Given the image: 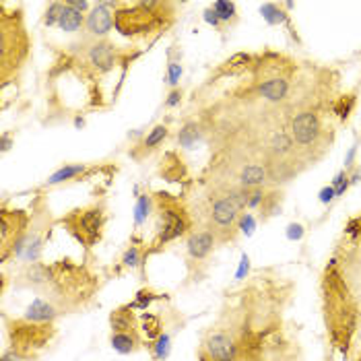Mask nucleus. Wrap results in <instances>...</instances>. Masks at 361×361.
Segmentation results:
<instances>
[{"label":"nucleus","mask_w":361,"mask_h":361,"mask_svg":"<svg viewBox=\"0 0 361 361\" xmlns=\"http://www.w3.org/2000/svg\"><path fill=\"white\" fill-rule=\"evenodd\" d=\"M56 310L52 304L44 302V299H36L29 308H27V314H25V320L27 322H36V324H48L56 318Z\"/></svg>","instance_id":"nucleus-16"},{"label":"nucleus","mask_w":361,"mask_h":361,"mask_svg":"<svg viewBox=\"0 0 361 361\" xmlns=\"http://www.w3.org/2000/svg\"><path fill=\"white\" fill-rule=\"evenodd\" d=\"M109 324H111V330H113V332H129V334H137L135 316H133L131 306L113 310L111 316H109Z\"/></svg>","instance_id":"nucleus-15"},{"label":"nucleus","mask_w":361,"mask_h":361,"mask_svg":"<svg viewBox=\"0 0 361 361\" xmlns=\"http://www.w3.org/2000/svg\"><path fill=\"white\" fill-rule=\"evenodd\" d=\"M349 174V184H357L359 180H361V168H353L351 172H347Z\"/></svg>","instance_id":"nucleus-46"},{"label":"nucleus","mask_w":361,"mask_h":361,"mask_svg":"<svg viewBox=\"0 0 361 361\" xmlns=\"http://www.w3.org/2000/svg\"><path fill=\"white\" fill-rule=\"evenodd\" d=\"M19 359H21V355L17 351H13V349L3 355V361H19Z\"/></svg>","instance_id":"nucleus-47"},{"label":"nucleus","mask_w":361,"mask_h":361,"mask_svg":"<svg viewBox=\"0 0 361 361\" xmlns=\"http://www.w3.org/2000/svg\"><path fill=\"white\" fill-rule=\"evenodd\" d=\"M168 135H170V133H168V126L157 124V126H155V129H153L147 137H145V141H143V145H141V147H143L147 153H151L157 145H161V143H163V139H168Z\"/></svg>","instance_id":"nucleus-26"},{"label":"nucleus","mask_w":361,"mask_h":361,"mask_svg":"<svg viewBox=\"0 0 361 361\" xmlns=\"http://www.w3.org/2000/svg\"><path fill=\"white\" fill-rule=\"evenodd\" d=\"M334 196H336V194H334V188H332V186H324V188L318 192V198H320V202H324V204H328Z\"/></svg>","instance_id":"nucleus-40"},{"label":"nucleus","mask_w":361,"mask_h":361,"mask_svg":"<svg viewBox=\"0 0 361 361\" xmlns=\"http://www.w3.org/2000/svg\"><path fill=\"white\" fill-rule=\"evenodd\" d=\"M211 9L217 13V17H219L221 23L235 19V5H233V3H227V0H215Z\"/></svg>","instance_id":"nucleus-28"},{"label":"nucleus","mask_w":361,"mask_h":361,"mask_svg":"<svg viewBox=\"0 0 361 361\" xmlns=\"http://www.w3.org/2000/svg\"><path fill=\"white\" fill-rule=\"evenodd\" d=\"M355 103H357V97H355V93H345V95H340L338 99H336V103H334V113L343 120H345L353 113V109H355Z\"/></svg>","instance_id":"nucleus-24"},{"label":"nucleus","mask_w":361,"mask_h":361,"mask_svg":"<svg viewBox=\"0 0 361 361\" xmlns=\"http://www.w3.org/2000/svg\"><path fill=\"white\" fill-rule=\"evenodd\" d=\"M172 9L168 3H137L133 9H122L113 15V27L126 36V38H137V36H149L153 31H159L163 23V11Z\"/></svg>","instance_id":"nucleus-1"},{"label":"nucleus","mask_w":361,"mask_h":361,"mask_svg":"<svg viewBox=\"0 0 361 361\" xmlns=\"http://www.w3.org/2000/svg\"><path fill=\"white\" fill-rule=\"evenodd\" d=\"M85 15L83 13H79V11H75L72 7H68L66 3H64V11H62V15H60V21H58V27L62 29V31H66V34H75L77 29H81L83 25H85Z\"/></svg>","instance_id":"nucleus-18"},{"label":"nucleus","mask_w":361,"mask_h":361,"mask_svg":"<svg viewBox=\"0 0 361 361\" xmlns=\"http://www.w3.org/2000/svg\"><path fill=\"white\" fill-rule=\"evenodd\" d=\"M54 336V328L50 324H36V322H15L11 328V340L13 351H17L21 357H34L38 351H42L50 338Z\"/></svg>","instance_id":"nucleus-2"},{"label":"nucleus","mask_w":361,"mask_h":361,"mask_svg":"<svg viewBox=\"0 0 361 361\" xmlns=\"http://www.w3.org/2000/svg\"><path fill=\"white\" fill-rule=\"evenodd\" d=\"M85 170H87V168H85L83 163H77V165H64V168H60L58 172H54V174L48 178V184H50V186H54V184H62V182H66V180H72V178L81 176Z\"/></svg>","instance_id":"nucleus-23"},{"label":"nucleus","mask_w":361,"mask_h":361,"mask_svg":"<svg viewBox=\"0 0 361 361\" xmlns=\"http://www.w3.org/2000/svg\"><path fill=\"white\" fill-rule=\"evenodd\" d=\"M330 186L334 188V194H336V196H343V194L347 192V188L351 186V184H349V174H347L345 170L338 172V174L334 176V180H332Z\"/></svg>","instance_id":"nucleus-33"},{"label":"nucleus","mask_w":361,"mask_h":361,"mask_svg":"<svg viewBox=\"0 0 361 361\" xmlns=\"http://www.w3.org/2000/svg\"><path fill=\"white\" fill-rule=\"evenodd\" d=\"M27 213L25 211H3L0 215V244H3V260L9 258V254H15L17 244L21 242V237L25 235L27 227Z\"/></svg>","instance_id":"nucleus-6"},{"label":"nucleus","mask_w":361,"mask_h":361,"mask_svg":"<svg viewBox=\"0 0 361 361\" xmlns=\"http://www.w3.org/2000/svg\"><path fill=\"white\" fill-rule=\"evenodd\" d=\"M64 11V3H52L48 9H46V17H44V25L52 27V25H58L60 21V15Z\"/></svg>","instance_id":"nucleus-31"},{"label":"nucleus","mask_w":361,"mask_h":361,"mask_svg":"<svg viewBox=\"0 0 361 361\" xmlns=\"http://www.w3.org/2000/svg\"><path fill=\"white\" fill-rule=\"evenodd\" d=\"M258 95L275 103L283 101L289 95V79L285 75H279L258 81Z\"/></svg>","instance_id":"nucleus-11"},{"label":"nucleus","mask_w":361,"mask_h":361,"mask_svg":"<svg viewBox=\"0 0 361 361\" xmlns=\"http://www.w3.org/2000/svg\"><path fill=\"white\" fill-rule=\"evenodd\" d=\"M87 60L89 64L97 70V72H107L116 66L118 62V50L113 44L109 42H97L89 48L87 52Z\"/></svg>","instance_id":"nucleus-10"},{"label":"nucleus","mask_w":361,"mask_h":361,"mask_svg":"<svg viewBox=\"0 0 361 361\" xmlns=\"http://www.w3.org/2000/svg\"><path fill=\"white\" fill-rule=\"evenodd\" d=\"M122 265L124 267H131V269H137L139 265H141V250L139 248H129L126 250V254H124V258H122Z\"/></svg>","instance_id":"nucleus-36"},{"label":"nucleus","mask_w":361,"mask_h":361,"mask_svg":"<svg viewBox=\"0 0 361 361\" xmlns=\"http://www.w3.org/2000/svg\"><path fill=\"white\" fill-rule=\"evenodd\" d=\"M239 211H242V206L235 202L231 194L215 200L211 209V231L219 242H227V239L233 237V231L237 229L239 221Z\"/></svg>","instance_id":"nucleus-5"},{"label":"nucleus","mask_w":361,"mask_h":361,"mask_svg":"<svg viewBox=\"0 0 361 361\" xmlns=\"http://www.w3.org/2000/svg\"><path fill=\"white\" fill-rule=\"evenodd\" d=\"M237 229H244L246 233H252V229H254V219H252L250 213H244L242 217H239V221H237Z\"/></svg>","instance_id":"nucleus-37"},{"label":"nucleus","mask_w":361,"mask_h":361,"mask_svg":"<svg viewBox=\"0 0 361 361\" xmlns=\"http://www.w3.org/2000/svg\"><path fill=\"white\" fill-rule=\"evenodd\" d=\"M263 200H265V192H263L260 188H254V190L250 192V198H248V209H256V206H260Z\"/></svg>","instance_id":"nucleus-38"},{"label":"nucleus","mask_w":361,"mask_h":361,"mask_svg":"<svg viewBox=\"0 0 361 361\" xmlns=\"http://www.w3.org/2000/svg\"><path fill=\"white\" fill-rule=\"evenodd\" d=\"M289 135L293 139V145H297L299 149H310L318 145L322 137V124H320L318 113L312 109H304L297 116H293Z\"/></svg>","instance_id":"nucleus-7"},{"label":"nucleus","mask_w":361,"mask_h":361,"mask_svg":"<svg viewBox=\"0 0 361 361\" xmlns=\"http://www.w3.org/2000/svg\"><path fill=\"white\" fill-rule=\"evenodd\" d=\"M237 355H239V349L227 332L215 330L206 334L202 343L204 361H237Z\"/></svg>","instance_id":"nucleus-8"},{"label":"nucleus","mask_w":361,"mask_h":361,"mask_svg":"<svg viewBox=\"0 0 361 361\" xmlns=\"http://www.w3.org/2000/svg\"><path fill=\"white\" fill-rule=\"evenodd\" d=\"M103 213L99 209H85V211H70V215H66L62 219V223L66 225V229L79 239V242L87 248L95 246L101 237V229H103Z\"/></svg>","instance_id":"nucleus-3"},{"label":"nucleus","mask_w":361,"mask_h":361,"mask_svg":"<svg viewBox=\"0 0 361 361\" xmlns=\"http://www.w3.org/2000/svg\"><path fill=\"white\" fill-rule=\"evenodd\" d=\"M355 155H357V145H353L351 149H349V153L345 155V172H349V170H353L355 165Z\"/></svg>","instance_id":"nucleus-42"},{"label":"nucleus","mask_w":361,"mask_h":361,"mask_svg":"<svg viewBox=\"0 0 361 361\" xmlns=\"http://www.w3.org/2000/svg\"><path fill=\"white\" fill-rule=\"evenodd\" d=\"M75 126H77V129H83V126H85V120H83V118H77V120H75Z\"/></svg>","instance_id":"nucleus-49"},{"label":"nucleus","mask_w":361,"mask_h":361,"mask_svg":"<svg viewBox=\"0 0 361 361\" xmlns=\"http://www.w3.org/2000/svg\"><path fill=\"white\" fill-rule=\"evenodd\" d=\"M293 139H291V135L289 133H277L273 139H271V143H269V151H271V155L275 157V159H283V157H287L291 151H293Z\"/></svg>","instance_id":"nucleus-19"},{"label":"nucleus","mask_w":361,"mask_h":361,"mask_svg":"<svg viewBox=\"0 0 361 361\" xmlns=\"http://www.w3.org/2000/svg\"><path fill=\"white\" fill-rule=\"evenodd\" d=\"M141 324H143V332L147 334L149 340L161 336V320H159V316L145 312V314L141 316Z\"/></svg>","instance_id":"nucleus-25"},{"label":"nucleus","mask_w":361,"mask_h":361,"mask_svg":"<svg viewBox=\"0 0 361 361\" xmlns=\"http://www.w3.org/2000/svg\"><path fill=\"white\" fill-rule=\"evenodd\" d=\"M180 101H182V91H180V89H174V91L168 95L165 105H168V107H176V105H180Z\"/></svg>","instance_id":"nucleus-41"},{"label":"nucleus","mask_w":361,"mask_h":361,"mask_svg":"<svg viewBox=\"0 0 361 361\" xmlns=\"http://www.w3.org/2000/svg\"><path fill=\"white\" fill-rule=\"evenodd\" d=\"M281 211V192H269L265 194V200L260 204V213H265L263 217L269 219L273 215H277Z\"/></svg>","instance_id":"nucleus-27"},{"label":"nucleus","mask_w":361,"mask_h":361,"mask_svg":"<svg viewBox=\"0 0 361 361\" xmlns=\"http://www.w3.org/2000/svg\"><path fill=\"white\" fill-rule=\"evenodd\" d=\"M23 277H25L27 283L34 285V287H48V285H52L54 279H56L54 267H46V265H40V263L27 267L25 273H23Z\"/></svg>","instance_id":"nucleus-13"},{"label":"nucleus","mask_w":361,"mask_h":361,"mask_svg":"<svg viewBox=\"0 0 361 361\" xmlns=\"http://www.w3.org/2000/svg\"><path fill=\"white\" fill-rule=\"evenodd\" d=\"M287 237L291 239V242H295V239H302L304 237V227L299 223H289L287 225Z\"/></svg>","instance_id":"nucleus-39"},{"label":"nucleus","mask_w":361,"mask_h":361,"mask_svg":"<svg viewBox=\"0 0 361 361\" xmlns=\"http://www.w3.org/2000/svg\"><path fill=\"white\" fill-rule=\"evenodd\" d=\"M157 200L161 202V227L157 235V244H168L170 239L180 237L190 229V219L188 213L178 204V200L172 198V194L159 192Z\"/></svg>","instance_id":"nucleus-4"},{"label":"nucleus","mask_w":361,"mask_h":361,"mask_svg":"<svg viewBox=\"0 0 361 361\" xmlns=\"http://www.w3.org/2000/svg\"><path fill=\"white\" fill-rule=\"evenodd\" d=\"M111 7H116L113 3H97L87 19H85V29L91 36H107L113 27V15H111Z\"/></svg>","instance_id":"nucleus-9"},{"label":"nucleus","mask_w":361,"mask_h":361,"mask_svg":"<svg viewBox=\"0 0 361 361\" xmlns=\"http://www.w3.org/2000/svg\"><path fill=\"white\" fill-rule=\"evenodd\" d=\"M141 340H139V334H129V332H113L111 334V347L118 351V353H135L139 349Z\"/></svg>","instance_id":"nucleus-20"},{"label":"nucleus","mask_w":361,"mask_h":361,"mask_svg":"<svg viewBox=\"0 0 361 361\" xmlns=\"http://www.w3.org/2000/svg\"><path fill=\"white\" fill-rule=\"evenodd\" d=\"M217 242V237L213 235V231H198L192 233L188 237V254L192 260H202L211 254L213 246Z\"/></svg>","instance_id":"nucleus-12"},{"label":"nucleus","mask_w":361,"mask_h":361,"mask_svg":"<svg viewBox=\"0 0 361 361\" xmlns=\"http://www.w3.org/2000/svg\"><path fill=\"white\" fill-rule=\"evenodd\" d=\"M260 15L265 17L267 23L271 25H281V23H289V15L279 7V5H273V3H267L260 7Z\"/></svg>","instance_id":"nucleus-22"},{"label":"nucleus","mask_w":361,"mask_h":361,"mask_svg":"<svg viewBox=\"0 0 361 361\" xmlns=\"http://www.w3.org/2000/svg\"><path fill=\"white\" fill-rule=\"evenodd\" d=\"M151 211H153V198L147 196V194H143L139 198V202H137V209H135V221H137V225L145 223L147 217L151 215Z\"/></svg>","instance_id":"nucleus-29"},{"label":"nucleus","mask_w":361,"mask_h":361,"mask_svg":"<svg viewBox=\"0 0 361 361\" xmlns=\"http://www.w3.org/2000/svg\"><path fill=\"white\" fill-rule=\"evenodd\" d=\"M359 361H361V357H359Z\"/></svg>","instance_id":"nucleus-50"},{"label":"nucleus","mask_w":361,"mask_h":361,"mask_svg":"<svg viewBox=\"0 0 361 361\" xmlns=\"http://www.w3.org/2000/svg\"><path fill=\"white\" fill-rule=\"evenodd\" d=\"M153 353H155V359H165L168 353H170V336L168 334H161L157 338V343L153 345Z\"/></svg>","instance_id":"nucleus-35"},{"label":"nucleus","mask_w":361,"mask_h":361,"mask_svg":"<svg viewBox=\"0 0 361 361\" xmlns=\"http://www.w3.org/2000/svg\"><path fill=\"white\" fill-rule=\"evenodd\" d=\"M161 295H157V293H153V291H139L137 293V302H133L131 304V310H147V306L151 304V302H155V299H159Z\"/></svg>","instance_id":"nucleus-32"},{"label":"nucleus","mask_w":361,"mask_h":361,"mask_svg":"<svg viewBox=\"0 0 361 361\" xmlns=\"http://www.w3.org/2000/svg\"><path fill=\"white\" fill-rule=\"evenodd\" d=\"M265 182H269V174H267V168L258 165V163L246 165L242 170V174H239V184H242V188H248V190L260 188Z\"/></svg>","instance_id":"nucleus-14"},{"label":"nucleus","mask_w":361,"mask_h":361,"mask_svg":"<svg viewBox=\"0 0 361 361\" xmlns=\"http://www.w3.org/2000/svg\"><path fill=\"white\" fill-rule=\"evenodd\" d=\"M9 149H11V137L3 135V151H9Z\"/></svg>","instance_id":"nucleus-48"},{"label":"nucleus","mask_w":361,"mask_h":361,"mask_svg":"<svg viewBox=\"0 0 361 361\" xmlns=\"http://www.w3.org/2000/svg\"><path fill=\"white\" fill-rule=\"evenodd\" d=\"M182 79V64L176 62V60H170L168 64V85L170 87H176Z\"/></svg>","instance_id":"nucleus-34"},{"label":"nucleus","mask_w":361,"mask_h":361,"mask_svg":"<svg viewBox=\"0 0 361 361\" xmlns=\"http://www.w3.org/2000/svg\"><path fill=\"white\" fill-rule=\"evenodd\" d=\"M202 139V131L196 122H186L178 133V145L184 149H192Z\"/></svg>","instance_id":"nucleus-21"},{"label":"nucleus","mask_w":361,"mask_h":361,"mask_svg":"<svg viewBox=\"0 0 361 361\" xmlns=\"http://www.w3.org/2000/svg\"><path fill=\"white\" fill-rule=\"evenodd\" d=\"M250 62H252V56H250V54H235L233 58H229V60L225 62V68H227L229 72H239V70L248 68Z\"/></svg>","instance_id":"nucleus-30"},{"label":"nucleus","mask_w":361,"mask_h":361,"mask_svg":"<svg viewBox=\"0 0 361 361\" xmlns=\"http://www.w3.org/2000/svg\"><path fill=\"white\" fill-rule=\"evenodd\" d=\"M248 269H250V260H248V256L244 254V256H242V263H239V271H237V279H244V275L248 273Z\"/></svg>","instance_id":"nucleus-45"},{"label":"nucleus","mask_w":361,"mask_h":361,"mask_svg":"<svg viewBox=\"0 0 361 361\" xmlns=\"http://www.w3.org/2000/svg\"><path fill=\"white\" fill-rule=\"evenodd\" d=\"M68 7H72L75 11H79V13H83V11H87L91 5L89 3H85V0H68V3H66Z\"/></svg>","instance_id":"nucleus-44"},{"label":"nucleus","mask_w":361,"mask_h":361,"mask_svg":"<svg viewBox=\"0 0 361 361\" xmlns=\"http://www.w3.org/2000/svg\"><path fill=\"white\" fill-rule=\"evenodd\" d=\"M267 174H269V182H273V184H287L295 176V168L289 161L277 159L275 163L267 165Z\"/></svg>","instance_id":"nucleus-17"},{"label":"nucleus","mask_w":361,"mask_h":361,"mask_svg":"<svg viewBox=\"0 0 361 361\" xmlns=\"http://www.w3.org/2000/svg\"><path fill=\"white\" fill-rule=\"evenodd\" d=\"M204 21H206L209 25H213V27H219V25H221V21H219L217 13H215L213 9H206V11H204Z\"/></svg>","instance_id":"nucleus-43"}]
</instances>
